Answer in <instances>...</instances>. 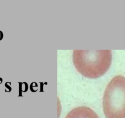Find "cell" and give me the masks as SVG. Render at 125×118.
Here are the masks:
<instances>
[{"mask_svg":"<svg viewBox=\"0 0 125 118\" xmlns=\"http://www.w3.org/2000/svg\"><path fill=\"white\" fill-rule=\"evenodd\" d=\"M3 38V33L1 31H0V40Z\"/></svg>","mask_w":125,"mask_h":118,"instance_id":"cell-4","label":"cell"},{"mask_svg":"<svg viewBox=\"0 0 125 118\" xmlns=\"http://www.w3.org/2000/svg\"><path fill=\"white\" fill-rule=\"evenodd\" d=\"M65 118H99V116L94 110L89 107L82 106L71 110Z\"/></svg>","mask_w":125,"mask_h":118,"instance_id":"cell-3","label":"cell"},{"mask_svg":"<svg viewBox=\"0 0 125 118\" xmlns=\"http://www.w3.org/2000/svg\"><path fill=\"white\" fill-rule=\"evenodd\" d=\"M106 118H125V77H114L106 87L102 99Z\"/></svg>","mask_w":125,"mask_h":118,"instance_id":"cell-2","label":"cell"},{"mask_svg":"<svg viewBox=\"0 0 125 118\" xmlns=\"http://www.w3.org/2000/svg\"><path fill=\"white\" fill-rule=\"evenodd\" d=\"M72 58L80 74L89 79H97L109 69L112 54L110 50H74Z\"/></svg>","mask_w":125,"mask_h":118,"instance_id":"cell-1","label":"cell"}]
</instances>
